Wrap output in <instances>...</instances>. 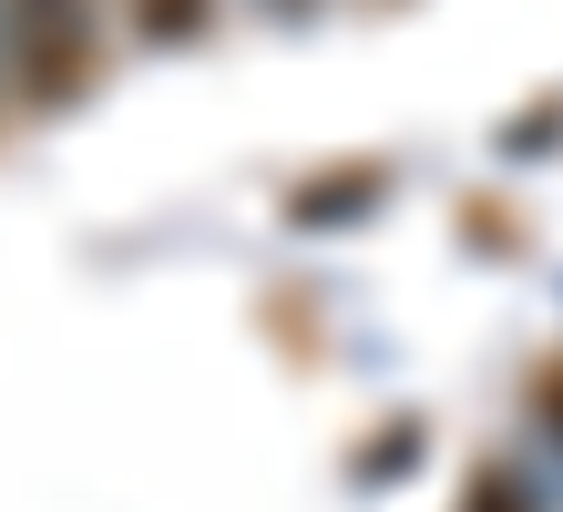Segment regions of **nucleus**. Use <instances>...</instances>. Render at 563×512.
<instances>
[{
  "label": "nucleus",
  "instance_id": "20e7f679",
  "mask_svg": "<svg viewBox=\"0 0 563 512\" xmlns=\"http://www.w3.org/2000/svg\"><path fill=\"white\" fill-rule=\"evenodd\" d=\"M522 400H533V421H543V440H563V359H543L533 380H522Z\"/></svg>",
  "mask_w": 563,
  "mask_h": 512
},
{
  "label": "nucleus",
  "instance_id": "f257e3e1",
  "mask_svg": "<svg viewBox=\"0 0 563 512\" xmlns=\"http://www.w3.org/2000/svg\"><path fill=\"white\" fill-rule=\"evenodd\" d=\"M0 62L21 102H82L103 83V0H0Z\"/></svg>",
  "mask_w": 563,
  "mask_h": 512
},
{
  "label": "nucleus",
  "instance_id": "7ed1b4c3",
  "mask_svg": "<svg viewBox=\"0 0 563 512\" xmlns=\"http://www.w3.org/2000/svg\"><path fill=\"white\" fill-rule=\"evenodd\" d=\"M461 512H543V502H533V492H522V482H512V471H503V461H482V471H472V482H461Z\"/></svg>",
  "mask_w": 563,
  "mask_h": 512
},
{
  "label": "nucleus",
  "instance_id": "f03ea898",
  "mask_svg": "<svg viewBox=\"0 0 563 512\" xmlns=\"http://www.w3.org/2000/svg\"><path fill=\"white\" fill-rule=\"evenodd\" d=\"M123 31L154 52H195L216 31V0H123Z\"/></svg>",
  "mask_w": 563,
  "mask_h": 512
}]
</instances>
